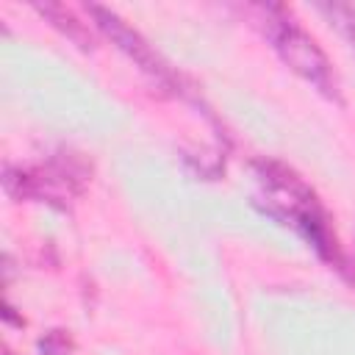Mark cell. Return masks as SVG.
Instances as JSON below:
<instances>
[{
	"mask_svg": "<svg viewBox=\"0 0 355 355\" xmlns=\"http://www.w3.org/2000/svg\"><path fill=\"white\" fill-rule=\"evenodd\" d=\"M86 166L75 155H58L47 166H6L3 189L11 200H42L67 205L83 189Z\"/></svg>",
	"mask_w": 355,
	"mask_h": 355,
	"instance_id": "3",
	"label": "cell"
},
{
	"mask_svg": "<svg viewBox=\"0 0 355 355\" xmlns=\"http://www.w3.org/2000/svg\"><path fill=\"white\" fill-rule=\"evenodd\" d=\"M72 338L64 330H50L44 338H39V352L42 355H69Z\"/></svg>",
	"mask_w": 355,
	"mask_h": 355,
	"instance_id": "7",
	"label": "cell"
},
{
	"mask_svg": "<svg viewBox=\"0 0 355 355\" xmlns=\"http://www.w3.org/2000/svg\"><path fill=\"white\" fill-rule=\"evenodd\" d=\"M252 169L263 189L266 211L275 219L294 225L305 236V241L319 252L322 261H327L333 269H338L344 277L352 280L349 261H347V255L336 239V230L330 225V216H327L324 205L319 202V197L313 194V189L291 166L272 161V158L252 161Z\"/></svg>",
	"mask_w": 355,
	"mask_h": 355,
	"instance_id": "1",
	"label": "cell"
},
{
	"mask_svg": "<svg viewBox=\"0 0 355 355\" xmlns=\"http://www.w3.org/2000/svg\"><path fill=\"white\" fill-rule=\"evenodd\" d=\"M352 280H355V272H352Z\"/></svg>",
	"mask_w": 355,
	"mask_h": 355,
	"instance_id": "9",
	"label": "cell"
},
{
	"mask_svg": "<svg viewBox=\"0 0 355 355\" xmlns=\"http://www.w3.org/2000/svg\"><path fill=\"white\" fill-rule=\"evenodd\" d=\"M255 11L261 14L258 22L266 39L272 42L275 53L283 58V64L294 69L302 80H308L319 94L330 100H341L333 64L324 55V50L316 44V39L283 6H258Z\"/></svg>",
	"mask_w": 355,
	"mask_h": 355,
	"instance_id": "2",
	"label": "cell"
},
{
	"mask_svg": "<svg viewBox=\"0 0 355 355\" xmlns=\"http://www.w3.org/2000/svg\"><path fill=\"white\" fill-rule=\"evenodd\" d=\"M86 11L92 14L94 25H97L130 61H136V67H139L144 75H150L158 86L172 89V86L178 83V78H175V72L169 69V64H166V61L153 50V44H150L136 28H130L116 11L103 8V6H86Z\"/></svg>",
	"mask_w": 355,
	"mask_h": 355,
	"instance_id": "4",
	"label": "cell"
},
{
	"mask_svg": "<svg viewBox=\"0 0 355 355\" xmlns=\"http://www.w3.org/2000/svg\"><path fill=\"white\" fill-rule=\"evenodd\" d=\"M33 8H36V14H42L55 31H61V33H64L72 44H78L80 50H92V47H94V36H92L89 25L80 22L72 8L61 6V3H39V6H33Z\"/></svg>",
	"mask_w": 355,
	"mask_h": 355,
	"instance_id": "5",
	"label": "cell"
},
{
	"mask_svg": "<svg viewBox=\"0 0 355 355\" xmlns=\"http://www.w3.org/2000/svg\"><path fill=\"white\" fill-rule=\"evenodd\" d=\"M6 355H14V352H8V349H6Z\"/></svg>",
	"mask_w": 355,
	"mask_h": 355,
	"instance_id": "8",
	"label": "cell"
},
{
	"mask_svg": "<svg viewBox=\"0 0 355 355\" xmlns=\"http://www.w3.org/2000/svg\"><path fill=\"white\" fill-rule=\"evenodd\" d=\"M319 11L327 14L330 22H333V25L352 42V47H355V6H338V3H333V6H319Z\"/></svg>",
	"mask_w": 355,
	"mask_h": 355,
	"instance_id": "6",
	"label": "cell"
}]
</instances>
